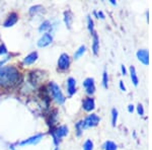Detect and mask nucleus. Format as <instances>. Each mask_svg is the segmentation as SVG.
Returning <instances> with one entry per match:
<instances>
[{
  "label": "nucleus",
  "mask_w": 152,
  "mask_h": 150,
  "mask_svg": "<svg viewBox=\"0 0 152 150\" xmlns=\"http://www.w3.org/2000/svg\"><path fill=\"white\" fill-rule=\"evenodd\" d=\"M21 75L14 66H0V86L3 88H12L19 83Z\"/></svg>",
  "instance_id": "f257e3e1"
},
{
  "label": "nucleus",
  "mask_w": 152,
  "mask_h": 150,
  "mask_svg": "<svg viewBox=\"0 0 152 150\" xmlns=\"http://www.w3.org/2000/svg\"><path fill=\"white\" fill-rule=\"evenodd\" d=\"M47 89H48V92L51 94V97H53V100H55L58 105L64 104L66 98H65L62 90H61V88L58 84H56L55 82H49Z\"/></svg>",
  "instance_id": "f03ea898"
},
{
  "label": "nucleus",
  "mask_w": 152,
  "mask_h": 150,
  "mask_svg": "<svg viewBox=\"0 0 152 150\" xmlns=\"http://www.w3.org/2000/svg\"><path fill=\"white\" fill-rule=\"evenodd\" d=\"M68 131H69V129H68V127L65 126V125H62V126H59V127L51 128L50 134L52 135V137H53L54 143H55L56 145H58L59 142H60V140L68 134Z\"/></svg>",
  "instance_id": "7ed1b4c3"
},
{
  "label": "nucleus",
  "mask_w": 152,
  "mask_h": 150,
  "mask_svg": "<svg viewBox=\"0 0 152 150\" xmlns=\"http://www.w3.org/2000/svg\"><path fill=\"white\" fill-rule=\"evenodd\" d=\"M100 122V118L97 116L96 114H90L88 115L84 120H83V124H84V128H92V127H95L99 124Z\"/></svg>",
  "instance_id": "20e7f679"
},
{
  "label": "nucleus",
  "mask_w": 152,
  "mask_h": 150,
  "mask_svg": "<svg viewBox=\"0 0 152 150\" xmlns=\"http://www.w3.org/2000/svg\"><path fill=\"white\" fill-rule=\"evenodd\" d=\"M70 63H71V60H70V57L68 54L66 53H63L60 55V57L58 59V69L62 70V71H65L67 69H69L70 67Z\"/></svg>",
  "instance_id": "39448f33"
},
{
  "label": "nucleus",
  "mask_w": 152,
  "mask_h": 150,
  "mask_svg": "<svg viewBox=\"0 0 152 150\" xmlns=\"http://www.w3.org/2000/svg\"><path fill=\"white\" fill-rule=\"evenodd\" d=\"M83 87L85 88V92H86L87 95L91 97V95L94 94L95 92V84H94V79L92 77H87L85 78L84 81L82 83Z\"/></svg>",
  "instance_id": "423d86ee"
},
{
  "label": "nucleus",
  "mask_w": 152,
  "mask_h": 150,
  "mask_svg": "<svg viewBox=\"0 0 152 150\" xmlns=\"http://www.w3.org/2000/svg\"><path fill=\"white\" fill-rule=\"evenodd\" d=\"M137 59H138L140 62L145 66L149 65V51L146 49H140V50L137 51L136 53Z\"/></svg>",
  "instance_id": "0eeeda50"
},
{
  "label": "nucleus",
  "mask_w": 152,
  "mask_h": 150,
  "mask_svg": "<svg viewBox=\"0 0 152 150\" xmlns=\"http://www.w3.org/2000/svg\"><path fill=\"white\" fill-rule=\"evenodd\" d=\"M82 109L87 113L92 112L95 109V100L91 97H87L82 100Z\"/></svg>",
  "instance_id": "6e6552de"
},
{
  "label": "nucleus",
  "mask_w": 152,
  "mask_h": 150,
  "mask_svg": "<svg viewBox=\"0 0 152 150\" xmlns=\"http://www.w3.org/2000/svg\"><path fill=\"white\" fill-rule=\"evenodd\" d=\"M52 42H53V37L51 36L50 34L46 33V34H44L40 39H39L38 47H40V48H45V47L50 45Z\"/></svg>",
  "instance_id": "1a4fd4ad"
},
{
  "label": "nucleus",
  "mask_w": 152,
  "mask_h": 150,
  "mask_svg": "<svg viewBox=\"0 0 152 150\" xmlns=\"http://www.w3.org/2000/svg\"><path fill=\"white\" fill-rule=\"evenodd\" d=\"M43 137H44L43 134H37L35 136L29 137L28 139H26V140H23V141H21L20 143H19V145H20V146H24V145H29V144L35 145L37 143H39Z\"/></svg>",
  "instance_id": "9d476101"
},
{
  "label": "nucleus",
  "mask_w": 152,
  "mask_h": 150,
  "mask_svg": "<svg viewBox=\"0 0 152 150\" xmlns=\"http://www.w3.org/2000/svg\"><path fill=\"white\" fill-rule=\"evenodd\" d=\"M18 13H16V12H11V13L7 16L5 21H4L3 26L4 28H10V26H13L14 24L18 23Z\"/></svg>",
  "instance_id": "9b49d317"
},
{
  "label": "nucleus",
  "mask_w": 152,
  "mask_h": 150,
  "mask_svg": "<svg viewBox=\"0 0 152 150\" xmlns=\"http://www.w3.org/2000/svg\"><path fill=\"white\" fill-rule=\"evenodd\" d=\"M66 86H67V92L70 97H72L73 94H75L76 92V80L75 78L73 77H69L66 81Z\"/></svg>",
  "instance_id": "f8f14e48"
},
{
  "label": "nucleus",
  "mask_w": 152,
  "mask_h": 150,
  "mask_svg": "<svg viewBox=\"0 0 152 150\" xmlns=\"http://www.w3.org/2000/svg\"><path fill=\"white\" fill-rule=\"evenodd\" d=\"M91 50H92V53L94 55H97L99 53V38L97 36V34L94 33L92 34V45H91Z\"/></svg>",
  "instance_id": "ddd939ff"
},
{
  "label": "nucleus",
  "mask_w": 152,
  "mask_h": 150,
  "mask_svg": "<svg viewBox=\"0 0 152 150\" xmlns=\"http://www.w3.org/2000/svg\"><path fill=\"white\" fill-rule=\"evenodd\" d=\"M38 60V53L37 52H31L29 53L28 56H26L23 59V64L24 65H31Z\"/></svg>",
  "instance_id": "4468645a"
},
{
  "label": "nucleus",
  "mask_w": 152,
  "mask_h": 150,
  "mask_svg": "<svg viewBox=\"0 0 152 150\" xmlns=\"http://www.w3.org/2000/svg\"><path fill=\"white\" fill-rule=\"evenodd\" d=\"M130 78H131V81L133 82V84L135 86H138L139 84V78H138V75H137V72H136V68L134 66H130Z\"/></svg>",
  "instance_id": "2eb2a0df"
},
{
  "label": "nucleus",
  "mask_w": 152,
  "mask_h": 150,
  "mask_svg": "<svg viewBox=\"0 0 152 150\" xmlns=\"http://www.w3.org/2000/svg\"><path fill=\"white\" fill-rule=\"evenodd\" d=\"M72 21H73V15L71 11H65L64 12V23L67 26V29H70L72 26Z\"/></svg>",
  "instance_id": "dca6fc26"
},
{
  "label": "nucleus",
  "mask_w": 152,
  "mask_h": 150,
  "mask_svg": "<svg viewBox=\"0 0 152 150\" xmlns=\"http://www.w3.org/2000/svg\"><path fill=\"white\" fill-rule=\"evenodd\" d=\"M56 121H57V110H54L53 112H51L50 116H49L48 125L51 128H54V125H55Z\"/></svg>",
  "instance_id": "f3484780"
},
{
  "label": "nucleus",
  "mask_w": 152,
  "mask_h": 150,
  "mask_svg": "<svg viewBox=\"0 0 152 150\" xmlns=\"http://www.w3.org/2000/svg\"><path fill=\"white\" fill-rule=\"evenodd\" d=\"M102 149H104V150H117L118 146H117V144L115 143V142L109 140V141H105L104 144L102 145Z\"/></svg>",
  "instance_id": "a211bd4d"
},
{
  "label": "nucleus",
  "mask_w": 152,
  "mask_h": 150,
  "mask_svg": "<svg viewBox=\"0 0 152 150\" xmlns=\"http://www.w3.org/2000/svg\"><path fill=\"white\" fill-rule=\"evenodd\" d=\"M75 129H76V135L77 136H80L82 134L83 130L85 129L84 128V124H83V120H79L77 123L75 124Z\"/></svg>",
  "instance_id": "6ab92c4d"
},
{
  "label": "nucleus",
  "mask_w": 152,
  "mask_h": 150,
  "mask_svg": "<svg viewBox=\"0 0 152 150\" xmlns=\"http://www.w3.org/2000/svg\"><path fill=\"white\" fill-rule=\"evenodd\" d=\"M85 51H86V47H85L84 45L80 46L74 53V59H75V60H77V59H79L81 56H83V54L85 53Z\"/></svg>",
  "instance_id": "aec40b11"
},
{
  "label": "nucleus",
  "mask_w": 152,
  "mask_h": 150,
  "mask_svg": "<svg viewBox=\"0 0 152 150\" xmlns=\"http://www.w3.org/2000/svg\"><path fill=\"white\" fill-rule=\"evenodd\" d=\"M50 29H51V23L49 20H45L41 23L40 28H39V31H40L41 33H44V31H49Z\"/></svg>",
  "instance_id": "412c9836"
},
{
  "label": "nucleus",
  "mask_w": 152,
  "mask_h": 150,
  "mask_svg": "<svg viewBox=\"0 0 152 150\" xmlns=\"http://www.w3.org/2000/svg\"><path fill=\"white\" fill-rule=\"evenodd\" d=\"M87 29L91 35L95 31H94V19L90 18V16H87Z\"/></svg>",
  "instance_id": "4be33fe9"
},
{
  "label": "nucleus",
  "mask_w": 152,
  "mask_h": 150,
  "mask_svg": "<svg viewBox=\"0 0 152 150\" xmlns=\"http://www.w3.org/2000/svg\"><path fill=\"white\" fill-rule=\"evenodd\" d=\"M118 116H119L118 110L117 109H113L112 110V126L113 127H116L117 121H118Z\"/></svg>",
  "instance_id": "5701e85b"
},
{
  "label": "nucleus",
  "mask_w": 152,
  "mask_h": 150,
  "mask_svg": "<svg viewBox=\"0 0 152 150\" xmlns=\"http://www.w3.org/2000/svg\"><path fill=\"white\" fill-rule=\"evenodd\" d=\"M94 142H92V140L90 139H87L86 141L83 143V146L82 148L83 150H94Z\"/></svg>",
  "instance_id": "b1692460"
},
{
  "label": "nucleus",
  "mask_w": 152,
  "mask_h": 150,
  "mask_svg": "<svg viewBox=\"0 0 152 150\" xmlns=\"http://www.w3.org/2000/svg\"><path fill=\"white\" fill-rule=\"evenodd\" d=\"M102 85L104 88L109 87V75H107V71H104V73H102Z\"/></svg>",
  "instance_id": "393cba45"
},
{
  "label": "nucleus",
  "mask_w": 152,
  "mask_h": 150,
  "mask_svg": "<svg viewBox=\"0 0 152 150\" xmlns=\"http://www.w3.org/2000/svg\"><path fill=\"white\" fill-rule=\"evenodd\" d=\"M42 9H43V7H42V5H35V6H31V8H29V14H31V15H34V14L38 13L39 11H41Z\"/></svg>",
  "instance_id": "a878e982"
},
{
  "label": "nucleus",
  "mask_w": 152,
  "mask_h": 150,
  "mask_svg": "<svg viewBox=\"0 0 152 150\" xmlns=\"http://www.w3.org/2000/svg\"><path fill=\"white\" fill-rule=\"evenodd\" d=\"M136 110H137V113H138L139 116H141V117H143V116H144L145 110H144V107H143V105H142V104H138V105H137Z\"/></svg>",
  "instance_id": "bb28decb"
},
{
  "label": "nucleus",
  "mask_w": 152,
  "mask_h": 150,
  "mask_svg": "<svg viewBox=\"0 0 152 150\" xmlns=\"http://www.w3.org/2000/svg\"><path fill=\"white\" fill-rule=\"evenodd\" d=\"M94 14L95 15V18H100V19H104V13L102 12V10H99V11H94Z\"/></svg>",
  "instance_id": "cd10ccee"
},
{
  "label": "nucleus",
  "mask_w": 152,
  "mask_h": 150,
  "mask_svg": "<svg viewBox=\"0 0 152 150\" xmlns=\"http://www.w3.org/2000/svg\"><path fill=\"white\" fill-rule=\"evenodd\" d=\"M7 53V49L5 45H0V55H5Z\"/></svg>",
  "instance_id": "c85d7f7f"
},
{
  "label": "nucleus",
  "mask_w": 152,
  "mask_h": 150,
  "mask_svg": "<svg viewBox=\"0 0 152 150\" xmlns=\"http://www.w3.org/2000/svg\"><path fill=\"white\" fill-rule=\"evenodd\" d=\"M119 85H120V88H121V90L122 91H126V86H125V84H124V82L122 80H120V82H119Z\"/></svg>",
  "instance_id": "c756f323"
},
{
  "label": "nucleus",
  "mask_w": 152,
  "mask_h": 150,
  "mask_svg": "<svg viewBox=\"0 0 152 150\" xmlns=\"http://www.w3.org/2000/svg\"><path fill=\"white\" fill-rule=\"evenodd\" d=\"M121 71H122V74H123L124 76L128 74V72H127V69H126V67H125L124 64H122L121 65Z\"/></svg>",
  "instance_id": "7c9ffc66"
},
{
  "label": "nucleus",
  "mask_w": 152,
  "mask_h": 150,
  "mask_svg": "<svg viewBox=\"0 0 152 150\" xmlns=\"http://www.w3.org/2000/svg\"><path fill=\"white\" fill-rule=\"evenodd\" d=\"M134 110H135V105L133 104H130L128 105V112L129 113H133L134 112Z\"/></svg>",
  "instance_id": "2f4dec72"
},
{
  "label": "nucleus",
  "mask_w": 152,
  "mask_h": 150,
  "mask_svg": "<svg viewBox=\"0 0 152 150\" xmlns=\"http://www.w3.org/2000/svg\"><path fill=\"white\" fill-rule=\"evenodd\" d=\"M110 2H111V4H113V5H117V2L115 0H110Z\"/></svg>",
  "instance_id": "473e14b6"
},
{
  "label": "nucleus",
  "mask_w": 152,
  "mask_h": 150,
  "mask_svg": "<svg viewBox=\"0 0 152 150\" xmlns=\"http://www.w3.org/2000/svg\"><path fill=\"white\" fill-rule=\"evenodd\" d=\"M55 150H58V149H55Z\"/></svg>",
  "instance_id": "72a5a7b5"
}]
</instances>
